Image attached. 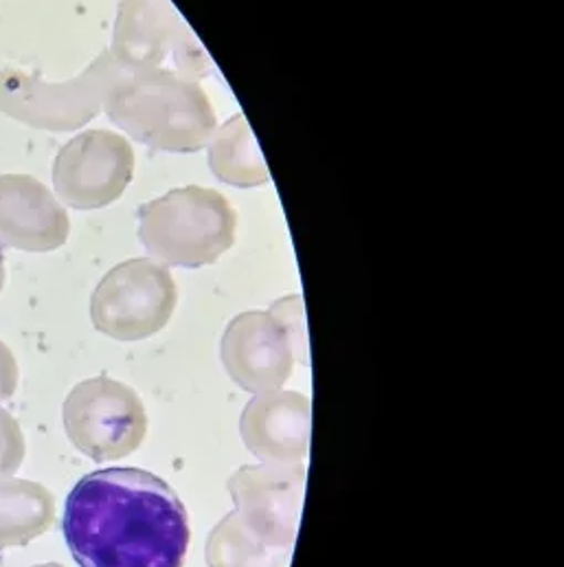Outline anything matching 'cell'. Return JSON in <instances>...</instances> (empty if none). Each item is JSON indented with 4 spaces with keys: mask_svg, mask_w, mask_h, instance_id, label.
<instances>
[{
    "mask_svg": "<svg viewBox=\"0 0 564 567\" xmlns=\"http://www.w3.org/2000/svg\"><path fill=\"white\" fill-rule=\"evenodd\" d=\"M62 530L80 567H182L191 539L176 491L130 466L84 475L69 493Z\"/></svg>",
    "mask_w": 564,
    "mask_h": 567,
    "instance_id": "cell-1",
    "label": "cell"
},
{
    "mask_svg": "<svg viewBox=\"0 0 564 567\" xmlns=\"http://www.w3.org/2000/svg\"><path fill=\"white\" fill-rule=\"evenodd\" d=\"M104 109L126 135L160 152H198L218 126L211 100L196 78L167 69L126 75Z\"/></svg>",
    "mask_w": 564,
    "mask_h": 567,
    "instance_id": "cell-2",
    "label": "cell"
},
{
    "mask_svg": "<svg viewBox=\"0 0 564 567\" xmlns=\"http://www.w3.org/2000/svg\"><path fill=\"white\" fill-rule=\"evenodd\" d=\"M238 212L216 189L176 187L139 209V240L167 267L200 269L218 262L236 243Z\"/></svg>",
    "mask_w": 564,
    "mask_h": 567,
    "instance_id": "cell-3",
    "label": "cell"
},
{
    "mask_svg": "<svg viewBox=\"0 0 564 567\" xmlns=\"http://www.w3.org/2000/svg\"><path fill=\"white\" fill-rule=\"evenodd\" d=\"M128 73L111 49L102 51L75 80L46 82L18 69L0 71V113L49 133H71L95 120L111 91Z\"/></svg>",
    "mask_w": 564,
    "mask_h": 567,
    "instance_id": "cell-4",
    "label": "cell"
},
{
    "mask_svg": "<svg viewBox=\"0 0 564 567\" xmlns=\"http://www.w3.org/2000/svg\"><path fill=\"white\" fill-rule=\"evenodd\" d=\"M305 319L301 297H285L271 310L238 315L224 330L220 354L229 377L247 392L282 390L294 361L305 363Z\"/></svg>",
    "mask_w": 564,
    "mask_h": 567,
    "instance_id": "cell-5",
    "label": "cell"
},
{
    "mask_svg": "<svg viewBox=\"0 0 564 567\" xmlns=\"http://www.w3.org/2000/svg\"><path fill=\"white\" fill-rule=\"evenodd\" d=\"M111 53L128 75L167 69L205 78L211 71V60L169 0H122Z\"/></svg>",
    "mask_w": 564,
    "mask_h": 567,
    "instance_id": "cell-6",
    "label": "cell"
},
{
    "mask_svg": "<svg viewBox=\"0 0 564 567\" xmlns=\"http://www.w3.org/2000/svg\"><path fill=\"white\" fill-rule=\"evenodd\" d=\"M62 416L73 446L95 462L128 457L147 435V412L139 394L108 377L75 385Z\"/></svg>",
    "mask_w": 564,
    "mask_h": 567,
    "instance_id": "cell-7",
    "label": "cell"
},
{
    "mask_svg": "<svg viewBox=\"0 0 564 567\" xmlns=\"http://www.w3.org/2000/svg\"><path fill=\"white\" fill-rule=\"evenodd\" d=\"M178 303L167 267L135 258L111 269L91 297L93 326L115 341H143L160 332Z\"/></svg>",
    "mask_w": 564,
    "mask_h": 567,
    "instance_id": "cell-8",
    "label": "cell"
},
{
    "mask_svg": "<svg viewBox=\"0 0 564 567\" xmlns=\"http://www.w3.org/2000/svg\"><path fill=\"white\" fill-rule=\"evenodd\" d=\"M135 176V150L111 131H86L64 143L53 161L58 198L80 212L119 200Z\"/></svg>",
    "mask_w": 564,
    "mask_h": 567,
    "instance_id": "cell-9",
    "label": "cell"
},
{
    "mask_svg": "<svg viewBox=\"0 0 564 567\" xmlns=\"http://www.w3.org/2000/svg\"><path fill=\"white\" fill-rule=\"evenodd\" d=\"M229 493L240 522L260 542L292 550L305 495L301 462L244 466L231 475Z\"/></svg>",
    "mask_w": 564,
    "mask_h": 567,
    "instance_id": "cell-10",
    "label": "cell"
},
{
    "mask_svg": "<svg viewBox=\"0 0 564 567\" xmlns=\"http://www.w3.org/2000/svg\"><path fill=\"white\" fill-rule=\"evenodd\" d=\"M71 220L55 194L29 174H0V245L46 254L60 249Z\"/></svg>",
    "mask_w": 564,
    "mask_h": 567,
    "instance_id": "cell-11",
    "label": "cell"
},
{
    "mask_svg": "<svg viewBox=\"0 0 564 567\" xmlns=\"http://www.w3.org/2000/svg\"><path fill=\"white\" fill-rule=\"evenodd\" d=\"M310 399L285 390L255 394L240 419L247 449L264 464L301 462L310 449Z\"/></svg>",
    "mask_w": 564,
    "mask_h": 567,
    "instance_id": "cell-12",
    "label": "cell"
},
{
    "mask_svg": "<svg viewBox=\"0 0 564 567\" xmlns=\"http://www.w3.org/2000/svg\"><path fill=\"white\" fill-rule=\"evenodd\" d=\"M53 522L55 499L42 484L0 477V550L35 542Z\"/></svg>",
    "mask_w": 564,
    "mask_h": 567,
    "instance_id": "cell-13",
    "label": "cell"
},
{
    "mask_svg": "<svg viewBox=\"0 0 564 567\" xmlns=\"http://www.w3.org/2000/svg\"><path fill=\"white\" fill-rule=\"evenodd\" d=\"M209 165L227 185L258 187L271 181L264 154L242 113L233 115L218 133H213L209 142Z\"/></svg>",
    "mask_w": 564,
    "mask_h": 567,
    "instance_id": "cell-14",
    "label": "cell"
},
{
    "mask_svg": "<svg viewBox=\"0 0 564 567\" xmlns=\"http://www.w3.org/2000/svg\"><path fill=\"white\" fill-rule=\"evenodd\" d=\"M290 548H273L260 542L238 517L229 513L207 539L209 567H288Z\"/></svg>",
    "mask_w": 564,
    "mask_h": 567,
    "instance_id": "cell-15",
    "label": "cell"
},
{
    "mask_svg": "<svg viewBox=\"0 0 564 567\" xmlns=\"http://www.w3.org/2000/svg\"><path fill=\"white\" fill-rule=\"evenodd\" d=\"M27 444L18 421L0 408V477H11L24 462Z\"/></svg>",
    "mask_w": 564,
    "mask_h": 567,
    "instance_id": "cell-16",
    "label": "cell"
},
{
    "mask_svg": "<svg viewBox=\"0 0 564 567\" xmlns=\"http://www.w3.org/2000/svg\"><path fill=\"white\" fill-rule=\"evenodd\" d=\"M18 388V363L11 350L0 341V403L11 399Z\"/></svg>",
    "mask_w": 564,
    "mask_h": 567,
    "instance_id": "cell-17",
    "label": "cell"
},
{
    "mask_svg": "<svg viewBox=\"0 0 564 567\" xmlns=\"http://www.w3.org/2000/svg\"><path fill=\"white\" fill-rule=\"evenodd\" d=\"M4 280H7V274H4V254H2V249H0V292H2V288H4Z\"/></svg>",
    "mask_w": 564,
    "mask_h": 567,
    "instance_id": "cell-18",
    "label": "cell"
},
{
    "mask_svg": "<svg viewBox=\"0 0 564 567\" xmlns=\"http://www.w3.org/2000/svg\"><path fill=\"white\" fill-rule=\"evenodd\" d=\"M33 567H64V566H60V564H42V566H33Z\"/></svg>",
    "mask_w": 564,
    "mask_h": 567,
    "instance_id": "cell-19",
    "label": "cell"
}]
</instances>
